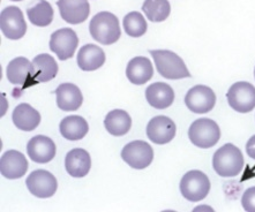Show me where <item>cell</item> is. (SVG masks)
Instances as JSON below:
<instances>
[{"label":"cell","mask_w":255,"mask_h":212,"mask_svg":"<svg viewBox=\"0 0 255 212\" xmlns=\"http://www.w3.org/2000/svg\"><path fill=\"white\" fill-rule=\"evenodd\" d=\"M89 31L95 41L103 45L115 44L122 35L118 17L110 12L96 14L90 21Z\"/></svg>","instance_id":"7a4b0ae2"},{"label":"cell","mask_w":255,"mask_h":212,"mask_svg":"<svg viewBox=\"0 0 255 212\" xmlns=\"http://www.w3.org/2000/svg\"><path fill=\"white\" fill-rule=\"evenodd\" d=\"M150 54L154 58L156 68L163 78L169 80L191 78L184 60L172 51L154 50L150 51Z\"/></svg>","instance_id":"3957f363"},{"label":"cell","mask_w":255,"mask_h":212,"mask_svg":"<svg viewBox=\"0 0 255 212\" xmlns=\"http://www.w3.org/2000/svg\"><path fill=\"white\" fill-rule=\"evenodd\" d=\"M65 167L67 173L73 178H83L89 173L92 167V159L85 149H73L66 155Z\"/></svg>","instance_id":"ac0fdd59"},{"label":"cell","mask_w":255,"mask_h":212,"mask_svg":"<svg viewBox=\"0 0 255 212\" xmlns=\"http://www.w3.org/2000/svg\"><path fill=\"white\" fill-rule=\"evenodd\" d=\"M12 1H21V0H12Z\"/></svg>","instance_id":"4dcf8cb0"},{"label":"cell","mask_w":255,"mask_h":212,"mask_svg":"<svg viewBox=\"0 0 255 212\" xmlns=\"http://www.w3.org/2000/svg\"><path fill=\"white\" fill-rule=\"evenodd\" d=\"M57 6L61 19L70 24L83 23L90 13L88 0H58Z\"/></svg>","instance_id":"9a60e30c"},{"label":"cell","mask_w":255,"mask_h":212,"mask_svg":"<svg viewBox=\"0 0 255 212\" xmlns=\"http://www.w3.org/2000/svg\"><path fill=\"white\" fill-rule=\"evenodd\" d=\"M176 123L165 115L152 118L147 125V136L155 144H166L174 138Z\"/></svg>","instance_id":"4fadbf2b"},{"label":"cell","mask_w":255,"mask_h":212,"mask_svg":"<svg viewBox=\"0 0 255 212\" xmlns=\"http://www.w3.org/2000/svg\"><path fill=\"white\" fill-rule=\"evenodd\" d=\"M154 75L151 61L145 57H135L129 61L126 68V76L133 85L141 86L150 81Z\"/></svg>","instance_id":"d6986e66"},{"label":"cell","mask_w":255,"mask_h":212,"mask_svg":"<svg viewBox=\"0 0 255 212\" xmlns=\"http://www.w3.org/2000/svg\"><path fill=\"white\" fill-rule=\"evenodd\" d=\"M104 126L114 136H123L128 133L132 127V119L124 109H114L105 116Z\"/></svg>","instance_id":"d4e9b609"},{"label":"cell","mask_w":255,"mask_h":212,"mask_svg":"<svg viewBox=\"0 0 255 212\" xmlns=\"http://www.w3.org/2000/svg\"><path fill=\"white\" fill-rule=\"evenodd\" d=\"M13 123L23 131H31L38 127L41 122V114L31 105L22 103L14 108L12 114Z\"/></svg>","instance_id":"7402d4cb"},{"label":"cell","mask_w":255,"mask_h":212,"mask_svg":"<svg viewBox=\"0 0 255 212\" xmlns=\"http://www.w3.org/2000/svg\"><path fill=\"white\" fill-rule=\"evenodd\" d=\"M243 152L232 143L224 144L214 153L213 166L216 173L223 178H233L244 169Z\"/></svg>","instance_id":"6da1fadb"},{"label":"cell","mask_w":255,"mask_h":212,"mask_svg":"<svg viewBox=\"0 0 255 212\" xmlns=\"http://www.w3.org/2000/svg\"><path fill=\"white\" fill-rule=\"evenodd\" d=\"M27 15L36 27H47L53 20L52 6L46 0H37L34 5L28 7Z\"/></svg>","instance_id":"484cf974"},{"label":"cell","mask_w":255,"mask_h":212,"mask_svg":"<svg viewBox=\"0 0 255 212\" xmlns=\"http://www.w3.org/2000/svg\"><path fill=\"white\" fill-rule=\"evenodd\" d=\"M242 206L247 212H255V187L246 189L243 194Z\"/></svg>","instance_id":"f1b7e54d"},{"label":"cell","mask_w":255,"mask_h":212,"mask_svg":"<svg viewBox=\"0 0 255 212\" xmlns=\"http://www.w3.org/2000/svg\"><path fill=\"white\" fill-rule=\"evenodd\" d=\"M180 193L191 202L205 200L210 192L209 178L201 171L193 170L186 173L180 181Z\"/></svg>","instance_id":"5b68a950"},{"label":"cell","mask_w":255,"mask_h":212,"mask_svg":"<svg viewBox=\"0 0 255 212\" xmlns=\"http://www.w3.org/2000/svg\"><path fill=\"white\" fill-rule=\"evenodd\" d=\"M76 61L82 71L93 72L104 65L105 53L100 46L95 44H86L80 49Z\"/></svg>","instance_id":"44dd1931"},{"label":"cell","mask_w":255,"mask_h":212,"mask_svg":"<svg viewBox=\"0 0 255 212\" xmlns=\"http://www.w3.org/2000/svg\"><path fill=\"white\" fill-rule=\"evenodd\" d=\"M56 144L50 137L44 135H37L32 137L27 144V152L32 162L46 164L51 162L56 156Z\"/></svg>","instance_id":"2e32d148"},{"label":"cell","mask_w":255,"mask_h":212,"mask_svg":"<svg viewBox=\"0 0 255 212\" xmlns=\"http://www.w3.org/2000/svg\"><path fill=\"white\" fill-rule=\"evenodd\" d=\"M229 105L239 113H249L255 107V88L249 82H237L227 94Z\"/></svg>","instance_id":"ba28073f"},{"label":"cell","mask_w":255,"mask_h":212,"mask_svg":"<svg viewBox=\"0 0 255 212\" xmlns=\"http://www.w3.org/2000/svg\"><path fill=\"white\" fill-rule=\"evenodd\" d=\"M60 134L68 141H79L88 134L89 126L85 118L79 115H70L61 120Z\"/></svg>","instance_id":"603a6c76"},{"label":"cell","mask_w":255,"mask_h":212,"mask_svg":"<svg viewBox=\"0 0 255 212\" xmlns=\"http://www.w3.org/2000/svg\"><path fill=\"white\" fill-rule=\"evenodd\" d=\"M6 76L7 80L15 86L28 88L37 85V82L35 81L34 65L23 57L15 58L7 65Z\"/></svg>","instance_id":"30bf717a"},{"label":"cell","mask_w":255,"mask_h":212,"mask_svg":"<svg viewBox=\"0 0 255 212\" xmlns=\"http://www.w3.org/2000/svg\"><path fill=\"white\" fill-rule=\"evenodd\" d=\"M57 96V105L61 111H76L81 107L83 97L81 90L73 83H63L54 91Z\"/></svg>","instance_id":"e0dca14e"},{"label":"cell","mask_w":255,"mask_h":212,"mask_svg":"<svg viewBox=\"0 0 255 212\" xmlns=\"http://www.w3.org/2000/svg\"><path fill=\"white\" fill-rule=\"evenodd\" d=\"M246 152L247 155H249V157H251V158L255 160V135L251 137L249 142H247Z\"/></svg>","instance_id":"f546056e"},{"label":"cell","mask_w":255,"mask_h":212,"mask_svg":"<svg viewBox=\"0 0 255 212\" xmlns=\"http://www.w3.org/2000/svg\"><path fill=\"white\" fill-rule=\"evenodd\" d=\"M123 23L126 34L134 38L143 36L148 28L143 15L139 12H130L127 14Z\"/></svg>","instance_id":"83f0119b"},{"label":"cell","mask_w":255,"mask_h":212,"mask_svg":"<svg viewBox=\"0 0 255 212\" xmlns=\"http://www.w3.org/2000/svg\"><path fill=\"white\" fill-rule=\"evenodd\" d=\"M0 28L6 38L13 41L22 38L27 31L22 10L16 6L5 7L0 14Z\"/></svg>","instance_id":"8992f818"},{"label":"cell","mask_w":255,"mask_h":212,"mask_svg":"<svg viewBox=\"0 0 255 212\" xmlns=\"http://www.w3.org/2000/svg\"><path fill=\"white\" fill-rule=\"evenodd\" d=\"M122 158L132 169L143 170L152 163L154 150L147 142L133 141L122 150Z\"/></svg>","instance_id":"52a82bcc"},{"label":"cell","mask_w":255,"mask_h":212,"mask_svg":"<svg viewBox=\"0 0 255 212\" xmlns=\"http://www.w3.org/2000/svg\"><path fill=\"white\" fill-rule=\"evenodd\" d=\"M28 162L23 153L16 150H8L0 159V172L6 179L15 180L22 178L27 173Z\"/></svg>","instance_id":"5bb4252c"},{"label":"cell","mask_w":255,"mask_h":212,"mask_svg":"<svg viewBox=\"0 0 255 212\" xmlns=\"http://www.w3.org/2000/svg\"><path fill=\"white\" fill-rule=\"evenodd\" d=\"M254 76H255V69H254Z\"/></svg>","instance_id":"1f68e13d"},{"label":"cell","mask_w":255,"mask_h":212,"mask_svg":"<svg viewBox=\"0 0 255 212\" xmlns=\"http://www.w3.org/2000/svg\"><path fill=\"white\" fill-rule=\"evenodd\" d=\"M35 68V81L45 83L53 80L58 74V64L52 56L47 53L38 54L32 60Z\"/></svg>","instance_id":"cb8c5ba5"},{"label":"cell","mask_w":255,"mask_h":212,"mask_svg":"<svg viewBox=\"0 0 255 212\" xmlns=\"http://www.w3.org/2000/svg\"><path fill=\"white\" fill-rule=\"evenodd\" d=\"M145 100L149 105L156 109L167 108L172 105L174 101L173 89L166 83H152L145 90Z\"/></svg>","instance_id":"ffe728a7"},{"label":"cell","mask_w":255,"mask_h":212,"mask_svg":"<svg viewBox=\"0 0 255 212\" xmlns=\"http://www.w3.org/2000/svg\"><path fill=\"white\" fill-rule=\"evenodd\" d=\"M28 191L38 199H49L57 192L58 182L53 174L45 170L31 172L25 180Z\"/></svg>","instance_id":"8fae6325"},{"label":"cell","mask_w":255,"mask_h":212,"mask_svg":"<svg viewBox=\"0 0 255 212\" xmlns=\"http://www.w3.org/2000/svg\"><path fill=\"white\" fill-rule=\"evenodd\" d=\"M78 45L79 37L71 28H61L51 35L50 50L63 61L74 56Z\"/></svg>","instance_id":"9c48e42d"},{"label":"cell","mask_w":255,"mask_h":212,"mask_svg":"<svg viewBox=\"0 0 255 212\" xmlns=\"http://www.w3.org/2000/svg\"><path fill=\"white\" fill-rule=\"evenodd\" d=\"M142 10L151 22H163L169 17L171 6L169 0H144Z\"/></svg>","instance_id":"4316f807"},{"label":"cell","mask_w":255,"mask_h":212,"mask_svg":"<svg viewBox=\"0 0 255 212\" xmlns=\"http://www.w3.org/2000/svg\"><path fill=\"white\" fill-rule=\"evenodd\" d=\"M185 104L193 113H207L216 104V95L207 86H195L185 96Z\"/></svg>","instance_id":"7c38bea8"},{"label":"cell","mask_w":255,"mask_h":212,"mask_svg":"<svg viewBox=\"0 0 255 212\" xmlns=\"http://www.w3.org/2000/svg\"><path fill=\"white\" fill-rule=\"evenodd\" d=\"M188 137L195 147L201 149L213 148L220 141L221 129L214 120L198 119L189 127Z\"/></svg>","instance_id":"277c9868"}]
</instances>
